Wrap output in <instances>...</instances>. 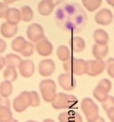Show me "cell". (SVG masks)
I'll list each match as a JSON object with an SVG mask.
<instances>
[{
  "instance_id": "obj_39",
  "label": "cell",
  "mask_w": 114,
  "mask_h": 122,
  "mask_svg": "<svg viewBox=\"0 0 114 122\" xmlns=\"http://www.w3.org/2000/svg\"><path fill=\"white\" fill-rule=\"evenodd\" d=\"M93 122H105V120H104V119L103 118V117H98L97 119H95V120H94Z\"/></svg>"
},
{
  "instance_id": "obj_9",
  "label": "cell",
  "mask_w": 114,
  "mask_h": 122,
  "mask_svg": "<svg viewBox=\"0 0 114 122\" xmlns=\"http://www.w3.org/2000/svg\"><path fill=\"white\" fill-rule=\"evenodd\" d=\"M106 68V62L100 60H90L87 61V71L86 74L91 77H95L102 74Z\"/></svg>"
},
{
  "instance_id": "obj_20",
  "label": "cell",
  "mask_w": 114,
  "mask_h": 122,
  "mask_svg": "<svg viewBox=\"0 0 114 122\" xmlns=\"http://www.w3.org/2000/svg\"><path fill=\"white\" fill-rule=\"evenodd\" d=\"M7 22L14 25H17L21 20V11L17 8H9V10L7 12L6 17H5Z\"/></svg>"
},
{
  "instance_id": "obj_4",
  "label": "cell",
  "mask_w": 114,
  "mask_h": 122,
  "mask_svg": "<svg viewBox=\"0 0 114 122\" xmlns=\"http://www.w3.org/2000/svg\"><path fill=\"white\" fill-rule=\"evenodd\" d=\"M39 90L45 102H52L56 96V84L53 79H44L39 84Z\"/></svg>"
},
{
  "instance_id": "obj_44",
  "label": "cell",
  "mask_w": 114,
  "mask_h": 122,
  "mask_svg": "<svg viewBox=\"0 0 114 122\" xmlns=\"http://www.w3.org/2000/svg\"><path fill=\"white\" fill-rule=\"evenodd\" d=\"M113 122H114V121H113Z\"/></svg>"
},
{
  "instance_id": "obj_13",
  "label": "cell",
  "mask_w": 114,
  "mask_h": 122,
  "mask_svg": "<svg viewBox=\"0 0 114 122\" xmlns=\"http://www.w3.org/2000/svg\"><path fill=\"white\" fill-rule=\"evenodd\" d=\"M19 72L23 78H30L34 74L35 64L31 60H22L18 66Z\"/></svg>"
},
{
  "instance_id": "obj_26",
  "label": "cell",
  "mask_w": 114,
  "mask_h": 122,
  "mask_svg": "<svg viewBox=\"0 0 114 122\" xmlns=\"http://www.w3.org/2000/svg\"><path fill=\"white\" fill-rule=\"evenodd\" d=\"M21 20H23L25 22L30 21L34 17L33 10L31 9V7L29 5H23L21 8Z\"/></svg>"
},
{
  "instance_id": "obj_21",
  "label": "cell",
  "mask_w": 114,
  "mask_h": 122,
  "mask_svg": "<svg viewBox=\"0 0 114 122\" xmlns=\"http://www.w3.org/2000/svg\"><path fill=\"white\" fill-rule=\"evenodd\" d=\"M94 39L95 44L107 45L109 41V35L104 30H96L94 32Z\"/></svg>"
},
{
  "instance_id": "obj_32",
  "label": "cell",
  "mask_w": 114,
  "mask_h": 122,
  "mask_svg": "<svg viewBox=\"0 0 114 122\" xmlns=\"http://www.w3.org/2000/svg\"><path fill=\"white\" fill-rule=\"evenodd\" d=\"M34 53V46L32 43L30 42H27V44L25 46L24 49L22 50V52L21 53V55H23L24 57H29L30 55H32Z\"/></svg>"
},
{
  "instance_id": "obj_3",
  "label": "cell",
  "mask_w": 114,
  "mask_h": 122,
  "mask_svg": "<svg viewBox=\"0 0 114 122\" xmlns=\"http://www.w3.org/2000/svg\"><path fill=\"white\" fill-rule=\"evenodd\" d=\"M78 103L76 96L67 95L64 93H58L54 100L52 102V106L56 110L61 109H72Z\"/></svg>"
},
{
  "instance_id": "obj_29",
  "label": "cell",
  "mask_w": 114,
  "mask_h": 122,
  "mask_svg": "<svg viewBox=\"0 0 114 122\" xmlns=\"http://www.w3.org/2000/svg\"><path fill=\"white\" fill-rule=\"evenodd\" d=\"M13 119V114L10 108L0 107V122H8Z\"/></svg>"
},
{
  "instance_id": "obj_30",
  "label": "cell",
  "mask_w": 114,
  "mask_h": 122,
  "mask_svg": "<svg viewBox=\"0 0 114 122\" xmlns=\"http://www.w3.org/2000/svg\"><path fill=\"white\" fill-rule=\"evenodd\" d=\"M114 108V96L109 95L107 98L105 99V101L103 102V109L107 112L109 110Z\"/></svg>"
},
{
  "instance_id": "obj_19",
  "label": "cell",
  "mask_w": 114,
  "mask_h": 122,
  "mask_svg": "<svg viewBox=\"0 0 114 122\" xmlns=\"http://www.w3.org/2000/svg\"><path fill=\"white\" fill-rule=\"evenodd\" d=\"M109 48H108L107 45H99V44H94L92 48V53L95 60H100L103 61L108 54Z\"/></svg>"
},
{
  "instance_id": "obj_15",
  "label": "cell",
  "mask_w": 114,
  "mask_h": 122,
  "mask_svg": "<svg viewBox=\"0 0 114 122\" xmlns=\"http://www.w3.org/2000/svg\"><path fill=\"white\" fill-rule=\"evenodd\" d=\"M58 119L60 122H83L80 114L74 111L62 112L60 113Z\"/></svg>"
},
{
  "instance_id": "obj_41",
  "label": "cell",
  "mask_w": 114,
  "mask_h": 122,
  "mask_svg": "<svg viewBox=\"0 0 114 122\" xmlns=\"http://www.w3.org/2000/svg\"><path fill=\"white\" fill-rule=\"evenodd\" d=\"M43 122H55V121H54V119H46Z\"/></svg>"
},
{
  "instance_id": "obj_7",
  "label": "cell",
  "mask_w": 114,
  "mask_h": 122,
  "mask_svg": "<svg viewBox=\"0 0 114 122\" xmlns=\"http://www.w3.org/2000/svg\"><path fill=\"white\" fill-rule=\"evenodd\" d=\"M14 111L17 112H22L30 106V93L28 91L21 92L16 96L13 102Z\"/></svg>"
},
{
  "instance_id": "obj_2",
  "label": "cell",
  "mask_w": 114,
  "mask_h": 122,
  "mask_svg": "<svg viewBox=\"0 0 114 122\" xmlns=\"http://www.w3.org/2000/svg\"><path fill=\"white\" fill-rule=\"evenodd\" d=\"M63 69L69 74L81 76L87 71V61L82 59L71 57L67 61L63 62Z\"/></svg>"
},
{
  "instance_id": "obj_18",
  "label": "cell",
  "mask_w": 114,
  "mask_h": 122,
  "mask_svg": "<svg viewBox=\"0 0 114 122\" xmlns=\"http://www.w3.org/2000/svg\"><path fill=\"white\" fill-rule=\"evenodd\" d=\"M69 44H70L71 50L75 52V53H80L86 47V42H85V40L82 37H78V36H73V37H71L70 41H69Z\"/></svg>"
},
{
  "instance_id": "obj_8",
  "label": "cell",
  "mask_w": 114,
  "mask_h": 122,
  "mask_svg": "<svg viewBox=\"0 0 114 122\" xmlns=\"http://www.w3.org/2000/svg\"><path fill=\"white\" fill-rule=\"evenodd\" d=\"M27 37L33 43H37L43 38H45L44 36V30L43 27L38 23H32L27 28L26 31Z\"/></svg>"
},
{
  "instance_id": "obj_38",
  "label": "cell",
  "mask_w": 114,
  "mask_h": 122,
  "mask_svg": "<svg viewBox=\"0 0 114 122\" xmlns=\"http://www.w3.org/2000/svg\"><path fill=\"white\" fill-rule=\"evenodd\" d=\"M5 65V57L0 56V70H2Z\"/></svg>"
},
{
  "instance_id": "obj_42",
  "label": "cell",
  "mask_w": 114,
  "mask_h": 122,
  "mask_svg": "<svg viewBox=\"0 0 114 122\" xmlns=\"http://www.w3.org/2000/svg\"><path fill=\"white\" fill-rule=\"evenodd\" d=\"M8 122H19L17 119H11L10 121H8Z\"/></svg>"
},
{
  "instance_id": "obj_11",
  "label": "cell",
  "mask_w": 114,
  "mask_h": 122,
  "mask_svg": "<svg viewBox=\"0 0 114 122\" xmlns=\"http://www.w3.org/2000/svg\"><path fill=\"white\" fill-rule=\"evenodd\" d=\"M113 20V14L110 9L104 8L97 12V14L94 15V20L95 22L100 25H109L112 22Z\"/></svg>"
},
{
  "instance_id": "obj_33",
  "label": "cell",
  "mask_w": 114,
  "mask_h": 122,
  "mask_svg": "<svg viewBox=\"0 0 114 122\" xmlns=\"http://www.w3.org/2000/svg\"><path fill=\"white\" fill-rule=\"evenodd\" d=\"M106 69L109 76L114 78V58H109L106 61Z\"/></svg>"
},
{
  "instance_id": "obj_28",
  "label": "cell",
  "mask_w": 114,
  "mask_h": 122,
  "mask_svg": "<svg viewBox=\"0 0 114 122\" xmlns=\"http://www.w3.org/2000/svg\"><path fill=\"white\" fill-rule=\"evenodd\" d=\"M17 76H18L17 71L14 67H6V69L4 71V78L6 81H9L11 83L13 81H15Z\"/></svg>"
},
{
  "instance_id": "obj_6",
  "label": "cell",
  "mask_w": 114,
  "mask_h": 122,
  "mask_svg": "<svg viewBox=\"0 0 114 122\" xmlns=\"http://www.w3.org/2000/svg\"><path fill=\"white\" fill-rule=\"evenodd\" d=\"M111 86H112L111 82L109 79H107V78L101 79L96 86V87L94 89V92H93L94 98L97 99L99 102H104L105 101V99L109 96L108 94L111 91Z\"/></svg>"
},
{
  "instance_id": "obj_1",
  "label": "cell",
  "mask_w": 114,
  "mask_h": 122,
  "mask_svg": "<svg viewBox=\"0 0 114 122\" xmlns=\"http://www.w3.org/2000/svg\"><path fill=\"white\" fill-rule=\"evenodd\" d=\"M54 20L61 30L70 33H79L87 25V16L80 5L64 2L57 7Z\"/></svg>"
},
{
  "instance_id": "obj_5",
  "label": "cell",
  "mask_w": 114,
  "mask_h": 122,
  "mask_svg": "<svg viewBox=\"0 0 114 122\" xmlns=\"http://www.w3.org/2000/svg\"><path fill=\"white\" fill-rule=\"evenodd\" d=\"M81 110L84 112L85 116L88 122H93L97 119L99 115V108L95 102L91 98H84L81 102Z\"/></svg>"
},
{
  "instance_id": "obj_12",
  "label": "cell",
  "mask_w": 114,
  "mask_h": 122,
  "mask_svg": "<svg viewBox=\"0 0 114 122\" xmlns=\"http://www.w3.org/2000/svg\"><path fill=\"white\" fill-rule=\"evenodd\" d=\"M55 70V63L53 60L44 59L38 64V72L43 77H49Z\"/></svg>"
},
{
  "instance_id": "obj_14",
  "label": "cell",
  "mask_w": 114,
  "mask_h": 122,
  "mask_svg": "<svg viewBox=\"0 0 114 122\" xmlns=\"http://www.w3.org/2000/svg\"><path fill=\"white\" fill-rule=\"evenodd\" d=\"M36 51L41 56H49L53 53V45L45 37L36 45Z\"/></svg>"
},
{
  "instance_id": "obj_16",
  "label": "cell",
  "mask_w": 114,
  "mask_h": 122,
  "mask_svg": "<svg viewBox=\"0 0 114 122\" xmlns=\"http://www.w3.org/2000/svg\"><path fill=\"white\" fill-rule=\"evenodd\" d=\"M18 31V27L17 25H14V24H11L9 22H3L1 27H0V33L1 35L7 38H10V37L15 36Z\"/></svg>"
},
{
  "instance_id": "obj_34",
  "label": "cell",
  "mask_w": 114,
  "mask_h": 122,
  "mask_svg": "<svg viewBox=\"0 0 114 122\" xmlns=\"http://www.w3.org/2000/svg\"><path fill=\"white\" fill-rule=\"evenodd\" d=\"M9 10V7L5 2H0V18L6 17L7 12Z\"/></svg>"
},
{
  "instance_id": "obj_40",
  "label": "cell",
  "mask_w": 114,
  "mask_h": 122,
  "mask_svg": "<svg viewBox=\"0 0 114 122\" xmlns=\"http://www.w3.org/2000/svg\"><path fill=\"white\" fill-rule=\"evenodd\" d=\"M106 2H107V3L109 4V5H111V6L114 7V0H107Z\"/></svg>"
},
{
  "instance_id": "obj_25",
  "label": "cell",
  "mask_w": 114,
  "mask_h": 122,
  "mask_svg": "<svg viewBox=\"0 0 114 122\" xmlns=\"http://www.w3.org/2000/svg\"><path fill=\"white\" fill-rule=\"evenodd\" d=\"M56 54L57 57L59 58V60L62 61L63 62L67 61L71 58V52L66 46H60L57 48Z\"/></svg>"
},
{
  "instance_id": "obj_37",
  "label": "cell",
  "mask_w": 114,
  "mask_h": 122,
  "mask_svg": "<svg viewBox=\"0 0 114 122\" xmlns=\"http://www.w3.org/2000/svg\"><path fill=\"white\" fill-rule=\"evenodd\" d=\"M107 115H108V118L111 120V122H113L114 121V108H112L108 111Z\"/></svg>"
},
{
  "instance_id": "obj_10",
  "label": "cell",
  "mask_w": 114,
  "mask_h": 122,
  "mask_svg": "<svg viewBox=\"0 0 114 122\" xmlns=\"http://www.w3.org/2000/svg\"><path fill=\"white\" fill-rule=\"evenodd\" d=\"M58 82L61 87L66 90V91H71L76 87L77 81L74 78V77L71 74L69 73H62L59 76L58 78Z\"/></svg>"
},
{
  "instance_id": "obj_24",
  "label": "cell",
  "mask_w": 114,
  "mask_h": 122,
  "mask_svg": "<svg viewBox=\"0 0 114 122\" xmlns=\"http://www.w3.org/2000/svg\"><path fill=\"white\" fill-rule=\"evenodd\" d=\"M13 93V86L12 83L6 80H4L0 83V95L5 98H8Z\"/></svg>"
},
{
  "instance_id": "obj_22",
  "label": "cell",
  "mask_w": 114,
  "mask_h": 122,
  "mask_svg": "<svg viewBox=\"0 0 114 122\" xmlns=\"http://www.w3.org/2000/svg\"><path fill=\"white\" fill-rule=\"evenodd\" d=\"M26 44H27V41L25 40V38L23 37H17L12 41L11 46H12V49L14 51L21 53L24 47H25Z\"/></svg>"
},
{
  "instance_id": "obj_43",
  "label": "cell",
  "mask_w": 114,
  "mask_h": 122,
  "mask_svg": "<svg viewBox=\"0 0 114 122\" xmlns=\"http://www.w3.org/2000/svg\"><path fill=\"white\" fill-rule=\"evenodd\" d=\"M26 122H37V121H35V120H28Z\"/></svg>"
},
{
  "instance_id": "obj_31",
  "label": "cell",
  "mask_w": 114,
  "mask_h": 122,
  "mask_svg": "<svg viewBox=\"0 0 114 122\" xmlns=\"http://www.w3.org/2000/svg\"><path fill=\"white\" fill-rule=\"evenodd\" d=\"M30 106L32 107H37L40 104V99L36 91H30Z\"/></svg>"
},
{
  "instance_id": "obj_23",
  "label": "cell",
  "mask_w": 114,
  "mask_h": 122,
  "mask_svg": "<svg viewBox=\"0 0 114 122\" xmlns=\"http://www.w3.org/2000/svg\"><path fill=\"white\" fill-rule=\"evenodd\" d=\"M5 65H7V67H17L19 66L21 63V61H22L21 58L14 54H8L5 56Z\"/></svg>"
},
{
  "instance_id": "obj_17",
  "label": "cell",
  "mask_w": 114,
  "mask_h": 122,
  "mask_svg": "<svg viewBox=\"0 0 114 122\" xmlns=\"http://www.w3.org/2000/svg\"><path fill=\"white\" fill-rule=\"evenodd\" d=\"M55 4L52 0H43L37 5V10L38 13L43 15V16H47L51 14L54 8Z\"/></svg>"
},
{
  "instance_id": "obj_36",
  "label": "cell",
  "mask_w": 114,
  "mask_h": 122,
  "mask_svg": "<svg viewBox=\"0 0 114 122\" xmlns=\"http://www.w3.org/2000/svg\"><path fill=\"white\" fill-rule=\"evenodd\" d=\"M5 48H6V43H5V41L0 38V54L4 53L5 50Z\"/></svg>"
},
{
  "instance_id": "obj_35",
  "label": "cell",
  "mask_w": 114,
  "mask_h": 122,
  "mask_svg": "<svg viewBox=\"0 0 114 122\" xmlns=\"http://www.w3.org/2000/svg\"><path fill=\"white\" fill-rule=\"evenodd\" d=\"M0 107H8V108H10V101H9V99L0 96Z\"/></svg>"
},
{
  "instance_id": "obj_27",
  "label": "cell",
  "mask_w": 114,
  "mask_h": 122,
  "mask_svg": "<svg viewBox=\"0 0 114 122\" xmlns=\"http://www.w3.org/2000/svg\"><path fill=\"white\" fill-rule=\"evenodd\" d=\"M102 4L101 0H83L82 1V5L89 12H94L97 8H99Z\"/></svg>"
}]
</instances>
